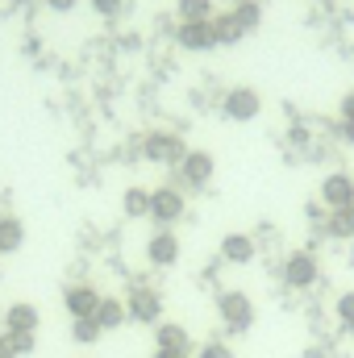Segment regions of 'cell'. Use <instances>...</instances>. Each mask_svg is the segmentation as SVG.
<instances>
[{"instance_id":"ffe728a7","label":"cell","mask_w":354,"mask_h":358,"mask_svg":"<svg viewBox=\"0 0 354 358\" xmlns=\"http://www.w3.org/2000/svg\"><path fill=\"white\" fill-rule=\"evenodd\" d=\"M246 34L238 29V21H234V13H221V17H213V42L217 46H238Z\"/></svg>"},{"instance_id":"d6986e66","label":"cell","mask_w":354,"mask_h":358,"mask_svg":"<svg viewBox=\"0 0 354 358\" xmlns=\"http://www.w3.org/2000/svg\"><path fill=\"white\" fill-rule=\"evenodd\" d=\"M325 234H330L334 242H351L354 238V208H330V217H325Z\"/></svg>"},{"instance_id":"44dd1931","label":"cell","mask_w":354,"mask_h":358,"mask_svg":"<svg viewBox=\"0 0 354 358\" xmlns=\"http://www.w3.org/2000/svg\"><path fill=\"white\" fill-rule=\"evenodd\" d=\"M179 21H213V0H179Z\"/></svg>"},{"instance_id":"d4e9b609","label":"cell","mask_w":354,"mask_h":358,"mask_svg":"<svg viewBox=\"0 0 354 358\" xmlns=\"http://www.w3.org/2000/svg\"><path fill=\"white\" fill-rule=\"evenodd\" d=\"M196 358H234V346H225V342H200Z\"/></svg>"},{"instance_id":"52a82bcc","label":"cell","mask_w":354,"mask_h":358,"mask_svg":"<svg viewBox=\"0 0 354 358\" xmlns=\"http://www.w3.org/2000/svg\"><path fill=\"white\" fill-rule=\"evenodd\" d=\"M179 255H183V246H179L176 229H155L150 234V242H146V263L159 271H171L179 263Z\"/></svg>"},{"instance_id":"1f68e13d","label":"cell","mask_w":354,"mask_h":358,"mask_svg":"<svg viewBox=\"0 0 354 358\" xmlns=\"http://www.w3.org/2000/svg\"><path fill=\"white\" fill-rule=\"evenodd\" d=\"M346 334H351V338H354V321H351V325H346Z\"/></svg>"},{"instance_id":"5b68a950","label":"cell","mask_w":354,"mask_h":358,"mask_svg":"<svg viewBox=\"0 0 354 358\" xmlns=\"http://www.w3.org/2000/svg\"><path fill=\"white\" fill-rule=\"evenodd\" d=\"M125 313H129V321L134 325H159L163 321V296L155 292V287H134L129 296H125Z\"/></svg>"},{"instance_id":"4fadbf2b","label":"cell","mask_w":354,"mask_h":358,"mask_svg":"<svg viewBox=\"0 0 354 358\" xmlns=\"http://www.w3.org/2000/svg\"><path fill=\"white\" fill-rule=\"evenodd\" d=\"M92 321L100 325V334H113V329H121V325H129V313H125V300H117V296H100V304H96V313H92Z\"/></svg>"},{"instance_id":"83f0119b","label":"cell","mask_w":354,"mask_h":358,"mask_svg":"<svg viewBox=\"0 0 354 358\" xmlns=\"http://www.w3.org/2000/svg\"><path fill=\"white\" fill-rule=\"evenodd\" d=\"M150 358H192L187 350H167V346H155V355Z\"/></svg>"},{"instance_id":"3957f363","label":"cell","mask_w":354,"mask_h":358,"mask_svg":"<svg viewBox=\"0 0 354 358\" xmlns=\"http://www.w3.org/2000/svg\"><path fill=\"white\" fill-rule=\"evenodd\" d=\"M183 213H187V200H183L179 187H171V183L150 187V221H155L159 229H171Z\"/></svg>"},{"instance_id":"277c9868","label":"cell","mask_w":354,"mask_h":358,"mask_svg":"<svg viewBox=\"0 0 354 358\" xmlns=\"http://www.w3.org/2000/svg\"><path fill=\"white\" fill-rule=\"evenodd\" d=\"M259 113H263V96L255 88H229L221 96V117L234 121V125H246V121H255Z\"/></svg>"},{"instance_id":"30bf717a","label":"cell","mask_w":354,"mask_h":358,"mask_svg":"<svg viewBox=\"0 0 354 358\" xmlns=\"http://www.w3.org/2000/svg\"><path fill=\"white\" fill-rule=\"evenodd\" d=\"M38 325H42V313L29 300H17L4 308V334H38Z\"/></svg>"},{"instance_id":"cb8c5ba5","label":"cell","mask_w":354,"mask_h":358,"mask_svg":"<svg viewBox=\"0 0 354 358\" xmlns=\"http://www.w3.org/2000/svg\"><path fill=\"white\" fill-rule=\"evenodd\" d=\"M334 317H338L342 325H351L354 321V292H342V296L334 300Z\"/></svg>"},{"instance_id":"f1b7e54d","label":"cell","mask_w":354,"mask_h":358,"mask_svg":"<svg viewBox=\"0 0 354 358\" xmlns=\"http://www.w3.org/2000/svg\"><path fill=\"white\" fill-rule=\"evenodd\" d=\"M338 134H342V142H346V146H354V121H342V125H338Z\"/></svg>"},{"instance_id":"6da1fadb","label":"cell","mask_w":354,"mask_h":358,"mask_svg":"<svg viewBox=\"0 0 354 358\" xmlns=\"http://www.w3.org/2000/svg\"><path fill=\"white\" fill-rule=\"evenodd\" d=\"M217 317L229 334H246L255 325V300L242 287H221L217 292Z\"/></svg>"},{"instance_id":"4dcf8cb0","label":"cell","mask_w":354,"mask_h":358,"mask_svg":"<svg viewBox=\"0 0 354 358\" xmlns=\"http://www.w3.org/2000/svg\"><path fill=\"white\" fill-rule=\"evenodd\" d=\"M0 358H21V355H17V350H13V346H8V342L0 338Z\"/></svg>"},{"instance_id":"9c48e42d","label":"cell","mask_w":354,"mask_h":358,"mask_svg":"<svg viewBox=\"0 0 354 358\" xmlns=\"http://www.w3.org/2000/svg\"><path fill=\"white\" fill-rule=\"evenodd\" d=\"M176 42H179V50H187V55L213 50V46H217V42H213V21H179Z\"/></svg>"},{"instance_id":"ac0fdd59","label":"cell","mask_w":354,"mask_h":358,"mask_svg":"<svg viewBox=\"0 0 354 358\" xmlns=\"http://www.w3.org/2000/svg\"><path fill=\"white\" fill-rule=\"evenodd\" d=\"M234 21H238V29L242 34H255L259 25H263V4L259 0H234Z\"/></svg>"},{"instance_id":"2e32d148","label":"cell","mask_w":354,"mask_h":358,"mask_svg":"<svg viewBox=\"0 0 354 358\" xmlns=\"http://www.w3.org/2000/svg\"><path fill=\"white\" fill-rule=\"evenodd\" d=\"M155 346H167V350H187L192 355V338H187V329L176 325V321H159L155 325Z\"/></svg>"},{"instance_id":"4316f807","label":"cell","mask_w":354,"mask_h":358,"mask_svg":"<svg viewBox=\"0 0 354 358\" xmlns=\"http://www.w3.org/2000/svg\"><path fill=\"white\" fill-rule=\"evenodd\" d=\"M338 113H342V121H354V92H346V96H342Z\"/></svg>"},{"instance_id":"f546056e","label":"cell","mask_w":354,"mask_h":358,"mask_svg":"<svg viewBox=\"0 0 354 358\" xmlns=\"http://www.w3.org/2000/svg\"><path fill=\"white\" fill-rule=\"evenodd\" d=\"M46 4H50L55 13H67V8H76V0H46Z\"/></svg>"},{"instance_id":"d6a6232c","label":"cell","mask_w":354,"mask_h":358,"mask_svg":"<svg viewBox=\"0 0 354 358\" xmlns=\"http://www.w3.org/2000/svg\"><path fill=\"white\" fill-rule=\"evenodd\" d=\"M351 208H354V196H351Z\"/></svg>"},{"instance_id":"7402d4cb","label":"cell","mask_w":354,"mask_h":358,"mask_svg":"<svg viewBox=\"0 0 354 358\" xmlns=\"http://www.w3.org/2000/svg\"><path fill=\"white\" fill-rule=\"evenodd\" d=\"M71 342H80V346L100 342V325H96L92 317H76V321H71Z\"/></svg>"},{"instance_id":"7a4b0ae2","label":"cell","mask_w":354,"mask_h":358,"mask_svg":"<svg viewBox=\"0 0 354 358\" xmlns=\"http://www.w3.org/2000/svg\"><path fill=\"white\" fill-rule=\"evenodd\" d=\"M183 155H187V146H183V138H179L176 129H155L142 142V159L146 163H159V167H179Z\"/></svg>"},{"instance_id":"9a60e30c","label":"cell","mask_w":354,"mask_h":358,"mask_svg":"<svg viewBox=\"0 0 354 358\" xmlns=\"http://www.w3.org/2000/svg\"><path fill=\"white\" fill-rule=\"evenodd\" d=\"M21 246H25V225H21V217L4 213L0 217V259L4 255H17Z\"/></svg>"},{"instance_id":"8992f818","label":"cell","mask_w":354,"mask_h":358,"mask_svg":"<svg viewBox=\"0 0 354 358\" xmlns=\"http://www.w3.org/2000/svg\"><path fill=\"white\" fill-rule=\"evenodd\" d=\"M317 275H321V267H317V255H313V250H292V255L283 259V283H288L292 292L313 287Z\"/></svg>"},{"instance_id":"484cf974","label":"cell","mask_w":354,"mask_h":358,"mask_svg":"<svg viewBox=\"0 0 354 358\" xmlns=\"http://www.w3.org/2000/svg\"><path fill=\"white\" fill-rule=\"evenodd\" d=\"M92 8H96L100 17H117V13L125 8V0H92Z\"/></svg>"},{"instance_id":"8fae6325","label":"cell","mask_w":354,"mask_h":358,"mask_svg":"<svg viewBox=\"0 0 354 358\" xmlns=\"http://www.w3.org/2000/svg\"><path fill=\"white\" fill-rule=\"evenodd\" d=\"M96 304H100V292H96L92 283H71V287L63 292V308H67L71 321H76V317H92Z\"/></svg>"},{"instance_id":"7c38bea8","label":"cell","mask_w":354,"mask_h":358,"mask_svg":"<svg viewBox=\"0 0 354 358\" xmlns=\"http://www.w3.org/2000/svg\"><path fill=\"white\" fill-rule=\"evenodd\" d=\"M351 196H354V179L346 171H334V176L321 179V204L325 208H351Z\"/></svg>"},{"instance_id":"603a6c76","label":"cell","mask_w":354,"mask_h":358,"mask_svg":"<svg viewBox=\"0 0 354 358\" xmlns=\"http://www.w3.org/2000/svg\"><path fill=\"white\" fill-rule=\"evenodd\" d=\"M0 338H4V342H8V346H13L21 358L34 355V346H38V334H0Z\"/></svg>"},{"instance_id":"ba28073f","label":"cell","mask_w":354,"mask_h":358,"mask_svg":"<svg viewBox=\"0 0 354 358\" xmlns=\"http://www.w3.org/2000/svg\"><path fill=\"white\" fill-rule=\"evenodd\" d=\"M213 176H217V159H213L208 150H187V155H183V163H179L183 187H208Z\"/></svg>"},{"instance_id":"e0dca14e","label":"cell","mask_w":354,"mask_h":358,"mask_svg":"<svg viewBox=\"0 0 354 358\" xmlns=\"http://www.w3.org/2000/svg\"><path fill=\"white\" fill-rule=\"evenodd\" d=\"M121 213L125 217H150V187H142V183H134V187H125L121 192Z\"/></svg>"},{"instance_id":"5bb4252c","label":"cell","mask_w":354,"mask_h":358,"mask_svg":"<svg viewBox=\"0 0 354 358\" xmlns=\"http://www.w3.org/2000/svg\"><path fill=\"white\" fill-rule=\"evenodd\" d=\"M255 238L250 234H225L221 238V259L225 263H234V267H246V263H255Z\"/></svg>"}]
</instances>
